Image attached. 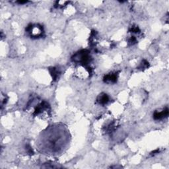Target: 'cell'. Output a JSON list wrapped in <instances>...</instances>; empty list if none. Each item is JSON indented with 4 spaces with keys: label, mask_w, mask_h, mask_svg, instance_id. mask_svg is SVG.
Instances as JSON below:
<instances>
[{
    "label": "cell",
    "mask_w": 169,
    "mask_h": 169,
    "mask_svg": "<svg viewBox=\"0 0 169 169\" xmlns=\"http://www.w3.org/2000/svg\"><path fill=\"white\" fill-rule=\"evenodd\" d=\"M72 60L74 63L80 64L86 68L91 69L88 65L91 63L92 57L90 54L89 51L87 50H82L75 53L72 57Z\"/></svg>",
    "instance_id": "6da1fadb"
},
{
    "label": "cell",
    "mask_w": 169,
    "mask_h": 169,
    "mask_svg": "<svg viewBox=\"0 0 169 169\" xmlns=\"http://www.w3.org/2000/svg\"><path fill=\"white\" fill-rule=\"evenodd\" d=\"M26 32L32 39H39L44 35L43 27L39 24H31L26 28Z\"/></svg>",
    "instance_id": "7a4b0ae2"
},
{
    "label": "cell",
    "mask_w": 169,
    "mask_h": 169,
    "mask_svg": "<svg viewBox=\"0 0 169 169\" xmlns=\"http://www.w3.org/2000/svg\"><path fill=\"white\" fill-rule=\"evenodd\" d=\"M45 113L48 114L50 113V106L47 102L42 101L36 105L34 110L33 115L34 116H39Z\"/></svg>",
    "instance_id": "3957f363"
},
{
    "label": "cell",
    "mask_w": 169,
    "mask_h": 169,
    "mask_svg": "<svg viewBox=\"0 0 169 169\" xmlns=\"http://www.w3.org/2000/svg\"><path fill=\"white\" fill-rule=\"evenodd\" d=\"M118 78V72H112L105 75L103 78V81L107 84L116 83Z\"/></svg>",
    "instance_id": "277c9868"
},
{
    "label": "cell",
    "mask_w": 169,
    "mask_h": 169,
    "mask_svg": "<svg viewBox=\"0 0 169 169\" xmlns=\"http://www.w3.org/2000/svg\"><path fill=\"white\" fill-rule=\"evenodd\" d=\"M168 116V108L165 107L161 111H155L153 114V118L155 120H162L167 118Z\"/></svg>",
    "instance_id": "5b68a950"
},
{
    "label": "cell",
    "mask_w": 169,
    "mask_h": 169,
    "mask_svg": "<svg viewBox=\"0 0 169 169\" xmlns=\"http://www.w3.org/2000/svg\"><path fill=\"white\" fill-rule=\"evenodd\" d=\"M109 101H110V98L108 96V94H106V93H104L100 94L97 98V102L98 105H102V106H105L108 104Z\"/></svg>",
    "instance_id": "8992f818"
},
{
    "label": "cell",
    "mask_w": 169,
    "mask_h": 169,
    "mask_svg": "<svg viewBox=\"0 0 169 169\" xmlns=\"http://www.w3.org/2000/svg\"><path fill=\"white\" fill-rule=\"evenodd\" d=\"M49 71H50V74H51L53 81H56L59 79L61 72L58 68H54V67L51 68L49 69Z\"/></svg>",
    "instance_id": "52a82bcc"
},
{
    "label": "cell",
    "mask_w": 169,
    "mask_h": 169,
    "mask_svg": "<svg viewBox=\"0 0 169 169\" xmlns=\"http://www.w3.org/2000/svg\"><path fill=\"white\" fill-rule=\"evenodd\" d=\"M129 32L130 33H132V34H139L140 32H141V31H140L139 28L138 26L133 25L130 27V28L129 29Z\"/></svg>",
    "instance_id": "ba28073f"
},
{
    "label": "cell",
    "mask_w": 169,
    "mask_h": 169,
    "mask_svg": "<svg viewBox=\"0 0 169 169\" xmlns=\"http://www.w3.org/2000/svg\"><path fill=\"white\" fill-rule=\"evenodd\" d=\"M149 67V62H148V61L145 60H143L142 61V62L141 63V64H140L139 65V69H145L147 68H148Z\"/></svg>",
    "instance_id": "9c48e42d"
},
{
    "label": "cell",
    "mask_w": 169,
    "mask_h": 169,
    "mask_svg": "<svg viewBox=\"0 0 169 169\" xmlns=\"http://www.w3.org/2000/svg\"><path fill=\"white\" fill-rule=\"evenodd\" d=\"M127 42H128V44L130 46H132V45H134L135 44L137 43V39L136 37L134 36H131L130 38L127 40Z\"/></svg>",
    "instance_id": "30bf717a"
},
{
    "label": "cell",
    "mask_w": 169,
    "mask_h": 169,
    "mask_svg": "<svg viewBox=\"0 0 169 169\" xmlns=\"http://www.w3.org/2000/svg\"><path fill=\"white\" fill-rule=\"evenodd\" d=\"M159 152H160V150H159V149H156V150H155V151H152V152H151V156H154L155 155L159 153Z\"/></svg>",
    "instance_id": "8fae6325"
},
{
    "label": "cell",
    "mask_w": 169,
    "mask_h": 169,
    "mask_svg": "<svg viewBox=\"0 0 169 169\" xmlns=\"http://www.w3.org/2000/svg\"><path fill=\"white\" fill-rule=\"evenodd\" d=\"M16 3L20 4V5H23V4H26L27 3H29V2H28V1H19V2H16Z\"/></svg>",
    "instance_id": "7c38bea8"
}]
</instances>
